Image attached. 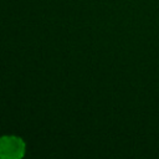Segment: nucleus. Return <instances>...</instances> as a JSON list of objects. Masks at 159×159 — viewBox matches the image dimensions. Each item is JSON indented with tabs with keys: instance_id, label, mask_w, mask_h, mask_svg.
Segmentation results:
<instances>
[{
	"instance_id": "f257e3e1",
	"label": "nucleus",
	"mask_w": 159,
	"mask_h": 159,
	"mask_svg": "<svg viewBox=\"0 0 159 159\" xmlns=\"http://www.w3.org/2000/svg\"><path fill=\"white\" fill-rule=\"evenodd\" d=\"M26 144L16 135L0 137V159H20L25 155Z\"/></svg>"
}]
</instances>
